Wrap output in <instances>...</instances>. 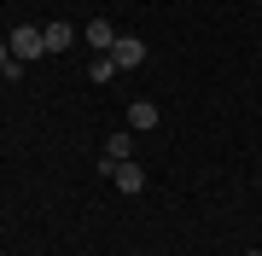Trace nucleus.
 Masks as SVG:
<instances>
[{"instance_id": "obj_3", "label": "nucleus", "mask_w": 262, "mask_h": 256, "mask_svg": "<svg viewBox=\"0 0 262 256\" xmlns=\"http://www.w3.org/2000/svg\"><path fill=\"white\" fill-rule=\"evenodd\" d=\"M82 41H88V47H94V53H111V47H117V29L105 24V18H94V24L82 29Z\"/></svg>"}, {"instance_id": "obj_2", "label": "nucleus", "mask_w": 262, "mask_h": 256, "mask_svg": "<svg viewBox=\"0 0 262 256\" xmlns=\"http://www.w3.org/2000/svg\"><path fill=\"white\" fill-rule=\"evenodd\" d=\"M146 53H151V47H146L140 35H117V47H111L117 70H140V64H146Z\"/></svg>"}, {"instance_id": "obj_8", "label": "nucleus", "mask_w": 262, "mask_h": 256, "mask_svg": "<svg viewBox=\"0 0 262 256\" xmlns=\"http://www.w3.org/2000/svg\"><path fill=\"white\" fill-rule=\"evenodd\" d=\"M88 76H94V82H111V76H122V70H117V58H111V53H94Z\"/></svg>"}, {"instance_id": "obj_7", "label": "nucleus", "mask_w": 262, "mask_h": 256, "mask_svg": "<svg viewBox=\"0 0 262 256\" xmlns=\"http://www.w3.org/2000/svg\"><path fill=\"white\" fill-rule=\"evenodd\" d=\"M128 152H134V140H128V128H117L111 140H105V163H128Z\"/></svg>"}, {"instance_id": "obj_4", "label": "nucleus", "mask_w": 262, "mask_h": 256, "mask_svg": "<svg viewBox=\"0 0 262 256\" xmlns=\"http://www.w3.org/2000/svg\"><path fill=\"white\" fill-rule=\"evenodd\" d=\"M111 180H117V192H140V187H146V169L128 157V163H117V169H111Z\"/></svg>"}, {"instance_id": "obj_10", "label": "nucleus", "mask_w": 262, "mask_h": 256, "mask_svg": "<svg viewBox=\"0 0 262 256\" xmlns=\"http://www.w3.org/2000/svg\"><path fill=\"white\" fill-rule=\"evenodd\" d=\"M245 256H262V250H245Z\"/></svg>"}, {"instance_id": "obj_1", "label": "nucleus", "mask_w": 262, "mask_h": 256, "mask_svg": "<svg viewBox=\"0 0 262 256\" xmlns=\"http://www.w3.org/2000/svg\"><path fill=\"white\" fill-rule=\"evenodd\" d=\"M6 47H12V58H18V64H35V58L47 53V41H41V29H35V24H18V29L6 35Z\"/></svg>"}, {"instance_id": "obj_9", "label": "nucleus", "mask_w": 262, "mask_h": 256, "mask_svg": "<svg viewBox=\"0 0 262 256\" xmlns=\"http://www.w3.org/2000/svg\"><path fill=\"white\" fill-rule=\"evenodd\" d=\"M6 70H12V47L0 41V76H6Z\"/></svg>"}, {"instance_id": "obj_6", "label": "nucleus", "mask_w": 262, "mask_h": 256, "mask_svg": "<svg viewBox=\"0 0 262 256\" xmlns=\"http://www.w3.org/2000/svg\"><path fill=\"white\" fill-rule=\"evenodd\" d=\"M128 128H158V105H151V99H134L128 105Z\"/></svg>"}, {"instance_id": "obj_5", "label": "nucleus", "mask_w": 262, "mask_h": 256, "mask_svg": "<svg viewBox=\"0 0 262 256\" xmlns=\"http://www.w3.org/2000/svg\"><path fill=\"white\" fill-rule=\"evenodd\" d=\"M41 41H47V53H70V47H76V29H70V24H47Z\"/></svg>"}]
</instances>
